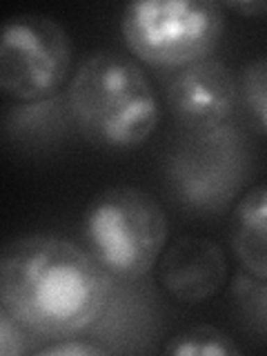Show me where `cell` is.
I'll return each mask as SVG.
<instances>
[{"label": "cell", "mask_w": 267, "mask_h": 356, "mask_svg": "<svg viewBox=\"0 0 267 356\" xmlns=\"http://www.w3.org/2000/svg\"><path fill=\"white\" fill-rule=\"evenodd\" d=\"M109 298L111 276L72 241L29 234L0 254V307L36 337L65 339L87 330Z\"/></svg>", "instance_id": "1"}, {"label": "cell", "mask_w": 267, "mask_h": 356, "mask_svg": "<svg viewBox=\"0 0 267 356\" xmlns=\"http://www.w3.org/2000/svg\"><path fill=\"white\" fill-rule=\"evenodd\" d=\"M76 129L103 149H136L159 125V98L147 74L129 56L100 49L78 65L67 89Z\"/></svg>", "instance_id": "2"}, {"label": "cell", "mask_w": 267, "mask_h": 356, "mask_svg": "<svg viewBox=\"0 0 267 356\" xmlns=\"http://www.w3.org/2000/svg\"><path fill=\"white\" fill-rule=\"evenodd\" d=\"M85 250L118 281L149 274L165 252L170 222L152 194L131 185L107 187L85 207Z\"/></svg>", "instance_id": "3"}, {"label": "cell", "mask_w": 267, "mask_h": 356, "mask_svg": "<svg viewBox=\"0 0 267 356\" xmlns=\"http://www.w3.org/2000/svg\"><path fill=\"white\" fill-rule=\"evenodd\" d=\"M222 31L225 7L214 0H136L120 14L127 49L161 70H183L207 60Z\"/></svg>", "instance_id": "4"}, {"label": "cell", "mask_w": 267, "mask_h": 356, "mask_svg": "<svg viewBox=\"0 0 267 356\" xmlns=\"http://www.w3.org/2000/svg\"><path fill=\"white\" fill-rule=\"evenodd\" d=\"M74 47L60 22L40 14H18L0 36V87L20 103L54 98L72 70Z\"/></svg>", "instance_id": "5"}, {"label": "cell", "mask_w": 267, "mask_h": 356, "mask_svg": "<svg viewBox=\"0 0 267 356\" xmlns=\"http://www.w3.org/2000/svg\"><path fill=\"white\" fill-rule=\"evenodd\" d=\"M243 140L236 129L220 125L192 131L172 159V183L194 207L214 205L236 192L243 174Z\"/></svg>", "instance_id": "6"}, {"label": "cell", "mask_w": 267, "mask_h": 356, "mask_svg": "<svg viewBox=\"0 0 267 356\" xmlns=\"http://www.w3.org/2000/svg\"><path fill=\"white\" fill-rule=\"evenodd\" d=\"M167 107L189 131H207L225 125L238 103V81L216 58L178 70L167 85Z\"/></svg>", "instance_id": "7"}, {"label": "cell", "mask_w": 267, "mask_h": 356, "mask_svg": "<svg viewBox=\"0 0 267 356\" xmlns=\"http://www.w3.org/2000/svg\"><path fill=\"white\" fill-rule=\"evenodd\" d=\"M227 281V259L220 245L203 236H183L161 256L159 283L174 300L198 305L214 298Z\"/></svg>", "instance_id": "8"}, {"label": "cell", "mask_w": 267, "mask_h": 356, "mask_svg": "<svg viewBox=\"0 0 267 356\" xmlns=\"http://www.w3.org/2000/svg\"><path fill=\"white\" fill-rule=\"evenodd\" d=\"M229 245L243 270L267 283V183L254 185L234 205Z\"/></svg>", "instance_id": "9"}, {"label": "cell", "mask_w": 267, "mask_h": 356, "mask_svg": "<svg viewBox=\"0 0 267 356\" xmlns=\"http://www.w3.org/2000/svg\"><path fill=\"white\" fill-rule=\"evenodd\" d=\"M165 352L172 356H241L243 350L229 334L214 325H194L174 334Z\"/></svg>", "instance_id": "10"}, {"label": "cell", "mask_w": 267, "mask_h": 356, "mask_svg": "<svg viewBox=\"0 0 267 356\" xmlns=\"http://www.w3.org/2000/svg\"><path fill=\"white\" fill-rule=\"evenodd\" d=\"M238 103L263 134H267V56L254 58L238 74Z\"/></svg>", "instance_id": "11"}, {"label": "cell", "mask_w": 267, "mask_h": 356, "mask_svg": "<svg viewBox=\"0 0 267 356\" xmlns=\"http://www.w3.org/2000/svg\"><path fill=\"white\" fill-rule=\"evenodd\" d=\"M29 330L18 323L5 307H0V354L20 356L29 348Z\"/></svg>", "instance_id": "12"}, {"label": "cell", "mask_w": 267, "mask_h": 356, "mask_svg": "<svg viewBox=\"0 0 267 356\" xmlns=\"http://www.w3.org/2000/svg\"><path fill=\"white\" fill-rule=\"evenodd\" d=\"M111 350L100 348L96 343L81 341V339H60L56 343L44 345L42 350H38V356H105Z\"/></svg>", "instance_id": "13"}, {"label": "cell", "mask_w": 267, "mask_h": 356, "mask_svg": "<svg viewBox=\"0 0 267 356\" xmlns=\"http://www.w3.org/2000/svg\"><path fill=\"white\" fill-rule=\"evenodd\" d=\"M222 7H227L232 11H238V14L250 16V18L267 14V0H250V3H225Z\"/></svg>", "instance_id": "14"}, {"label": "cell", "mask_w": 267, "mask_h": 356, "mask_svg": "<svg viewBox=\"0 0 267 356\" xmlns=\"http://www.w3.org/2000/svg\"><path fill=\"white\" fill-rule=\"evenodd\" d=\"M263 303H265V309H267V283L263 287Z\"/></svg>", "instance_id": "15"}]
</instances>
